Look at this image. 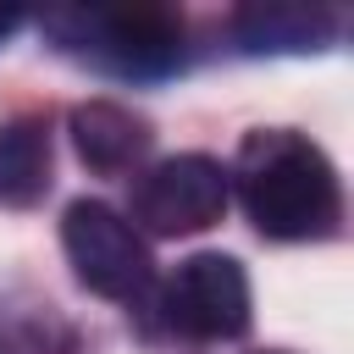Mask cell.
I'll return each mask as SVG.
<instances>
[{"label":"cell","mask_w":354,"mask_h":354,"mask_svg":"<svg viewBox=\"0 0 354 354\" xmlns=\"http://www.w3.org/2000/svg\"><path fill=\"white\" fill-rule=\"evenodd\" d=\"M44 33L116 77H166L183 66V17L166 6H61L44 11Z\"/></svg>","instance_id":"obj_2"},{"label":"cell","mask_w":354,"mask_h":354,"mask_svg":"<svg viewBox=\"0 0 354 354\" xmlns=\"http://www.w3.org/2000/svg\"><path fill=\"white\" fill-rule=\"evenodd\" d=\"M238 199L249 221L277 238V243H304V238H332L343 221V188L321 144H310L293 127H254L238 144L232 160Z\"/></svg>","instance_id":"obj_1"},{"label":"cell","mask_w":354,"mask_h":354,"mask_svg":"<svg viewBox=\"0 0 354 354\" xmlns=\"http://www.w3.org/2000/svg\"><path fill=\"white\" fill-rule=\"evenodd\" d=\"M266 354H282V348H266Z\"/></svg>","instance_id":"obj_10"},{"label":"cell","mask_w":354,"mask_h":354,"mask_svg":"<svg viewBox=\"0 0 354 354\" xmlns=\"http://www.w3.org/2000/svg\"><path fill=\"white\" fill-rule=\"evenodd\" d=\"M232 177L210 155H166L133 183V221L155 238H188L221 221Z\"/></svg>","instance_id":"obj_4"},{"label":"cell","mask_w":354,"mask_h":354,"mask_svg":"<svg viewBox=\"0 0 354 354\" xmlns=\"http://www.w3.org/2000/svg\"><path fill=\"white\" fill-rule=\"evenodd\" d=\"M50 188V133L39 116L0 122V205L28 210Z\"/></svg>","instance_id":"obj_8"},{"label":"cell","mask_w":354,"mask_h":354,"mask_svg":"<svg viewBox=\"0 0 354 354\" xmlns=\"http://www.w3.org/2000/svg\"><path fill=\"white\" fill-rule=\"evenodd\" d=\"M149 122L116 100H83L72 111V149L88 171L100 177H116V171H133L149 149Z\"/></svg>","instance_id":"obj_6"},{"label":"cell","mask_w":354,"mask_h":354,"mask_svg":"<svg viewBox=\"0 0 354 354\" xmlns=\"http://www.w3.org/2000/svg\"><path fill=\"white\" fill-rule=\"evenodd\" d=\"M232 33L254 55H299V50H321L337 39V11L299 6V0H266V6L232 11Z\"/></svg>","instance_id":"obj_7"},{"label":"cell","mask_w":354,"mask_h":354,"mask_svg":"<svg viewBox=\"0 0 354 354\" xmlns=\"http://www.w3.org/2000/svg\"><path fill=\"white\" fill-rule=\"evenodd\" d=\"M160 310L183 337H199V343L238 337L249 326V277L232 254H188L166 277Z\"/></svg>","instance_id":"obj_5"},{"label":"cell","mask_w":354,"mask_h":354,"mask_svg":"<svg viewBox=\"0 0 354 354\" xmlns=\"http://www.w3.org/2000/svg\"><path fill=\"white\" fill-rule=\"evenodd\" d=\"M61 243H66V260L88 293L116 299V304L144 299V288L155 277L149 249L133 232V221H122L105 199H72L61 216Z\"/></svg>","instance_id":"obj_3"},{"label":"cell","mask_w":354,"mask_h":354,"mask_svg":"<svg viewBox=\"0 0 354 354\" xmlns=\"http://www.w3.org/2000/svg\"><path fill=\"white\" fill-rule=\"evenodd\" d=\"M17 28H22V11H11V6H0V44H6V39L17 33Z\"/></svg>","instance_id":"obj_9"}]
</instances>
